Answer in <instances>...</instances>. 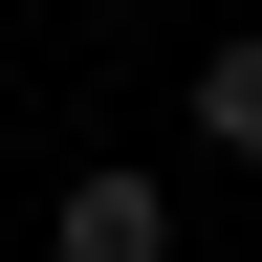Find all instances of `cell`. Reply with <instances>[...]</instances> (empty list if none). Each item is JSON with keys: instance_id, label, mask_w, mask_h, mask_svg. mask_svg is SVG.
Instances as JSON below:
<instances>
[{"instance_id": "2", "label": "cell", "mask_w": 262, "mask_h": 262, "mask_svg": "<svg viewBox=\"0 0 262 262\" xmlns=\"http://www.w3.org/2000/svg\"><path fill=\"white\" fill-rule=\"evenodd\" d=\"M196 153H241V175H262V44H196Z\"/></svg>"}, {"instance_id": "1", "label": "cell", "mask_w": 262, "mask_h": 262, "mask_svg": "<svg viewBox=\"0 0 262 262\" xmlns=\"http://www.w3.org/2000/svg\"><path fill=\"white\" fill-rule=\"evenodd\" d=\"M44 241H66V262H175V196H153V175H66Z\"/></svg>"}]
</instances>
